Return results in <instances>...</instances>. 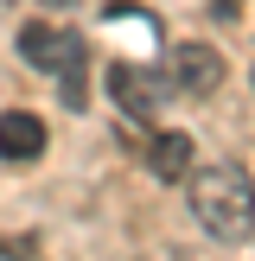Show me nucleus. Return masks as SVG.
Segmentation results:
<instances>
[{"label": "nucleus", "mask_w": 255, "mask_h": 261, "mask_svg": "<svg viewBox=\"0 0 255 261\" xmlns=\"http://www.w3.org/2000/svg\"><path fill=\"white\" fill-rule=\"evenodd\" d=\"M166 89H172V83H166L160 70H147V64H109V96H115V109H121L134 127H153V121H160Z\"/></svg>", "instance_id": "3"}, {"label": "nucleus", "mask_w": 255, "mask_h": 261, "mask_svg": "<svg viewBox=\"0 0 255 261\" xmlns=\"http://www.w3.org/2000/svg\"><path fill=\"white\" fill-rule=\"evenodd\" d=\"M191 134L185 127H160V134L147 140V172L160 178V185H178V178H191Z\"/></svg>", "instance_id": "6"}, {"label": "nucleus", "mask_w": 255, "mask_h": 261, "mask_svg": "<svg viewBox=\"0 0 255 261\" xmlns=\"http://www.w3.org/2000/svg\"><path fill=\"white\" fill-rule=\"evenodd\" d=\"M45 153V121L32 109H7L0 115V160L7 166H32Z\"/></svg>", "instance_id": "5"}, {"label": "nucleus", "mask_w": 255, "mask_h": 261, "mask_svg": "<svg viewBox=\"0 0 255 261\" xmlns=\"http://www.w3.org/2000/svg\"><path fill=\"white\" fill-rule=\"evenodd\" d=\"M13 45H19V58L32 64V70L58 76V89H64L70 109H83V38L76 32H64V25H51V19H26Z\"/></svg>", "instance_id": "2"}, {"label": "nucleus", "mask_w": 255, "mask_h": 261, "mask_svg": "<svg viewBox=\"0 0 255 261\" xmlns=\"http://www.w3.org/2000/svg\"><path fill=\"white\" fill-rule=\"evenodd\" d=\"M185 198H191V217H198V229L211 242L236 249V242L255 236V178H249V166H236V160L191 166Z\"/></svg>", "instance_id": "1"}, {"label": "nucleus", "mask_w": 255, "mask_h": 261, "mask_svg": "<svg viewBox=\"0 0 255 261\" xmlns=\"http://www.w3.org/2000/svg\"><path fill=\"white\" fill-rule=\"evenodd\" d=\"M166 83H172L178 96H211V89L223 83V51L204 45V38H185V45L166 58Z\"/></svg>", "instance_id": "4"}]
</instances>
